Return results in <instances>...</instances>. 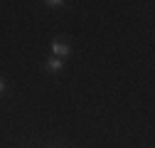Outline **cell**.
Returning a JSON list of instances; mask_svg holds the SVG:
<instances>
[{"instance_id":"obj_3","label":"cell","mask_w":155,"mask_h":148,"mask_svg":"<svg viewBox=\"0 0 155 148\" xmlns=\"http://www.w3.org/2000/svg\"><path fill=\"white\" fill-rule=\"evenodd\" d=\"M47 5H49V8H62L64 3H59V0H49V3H47Z\"/></svg>"},{"instance_id":"obj_4","label":"cell","mask_w":155,"mask_h":148,"mask_svg":"<svg viewBox=\"0 0 155 148\" xmlns=\"http://www.w3.org/2000/svg\"><path fill=\"white\" fill-rule=\"evenodd\" d=\"M3 91H5V79L0 77V94H3Z\"/></svg>"},{"instance_id":"obj_1","label":"cell","mask_w":155,"mask_h":148,"mask_svg":"<svg viewBox=\"0 0 155 148\" xmlns=\"http://www.w3.org/2000/svg\"><path fill=\"white\" fill-rule=\"evenodd\" d=\"M52 52H54V57H59V59H64L67 54L71 52V47L64 42V40H54L52 42Z\"/></svg>"},{"instance_id":"obj_2","label":"cell","mask_w":155,"mask_h":148,"mask_svg":"<svg viewBox=\"0 0 155 148\" xmlns=\"http://www.w3.org/2000/svg\"><path fill=\"white\" fill-rule=\"evenodd\" d=\"M62 67H64V59H59V57H52V59L47 62V69H49V72H59Z\"/></svg>"}]
</instances>
